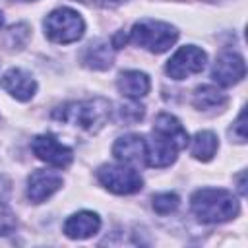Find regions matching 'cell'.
Instances as JSON below:
<instances>
[{"label":"cell","instance_id":"cb8c5ba5","mask_svg":"<svg viewBox=\"0 0 248 248\" xmlns=\"http://www.w3.org/2000/svg\"><path fill=\"white\" fill-rule=\"evenodd\" d=\"M126 41H128V39H126V35L120 31V33H116V35H114V39H112V46H114V48H122V45H124Z\"/></svg>","mask_w":248,"mask_h":248},{"label":"cell","instance_id":"ffe728a7","mask_svg":"<svg viewBox=\"0 0 248 248\" xmlns=\"http://www.w3.org/2000/svg\"><path fill=\"white\" fill-rule=\"evenodd\" d=\"M17 227V219H16V213L0 202V236H6L10 232H14Z\"/></svg>","mask_w":248,"mask_h":248},{"label":"cell","instance_id":"30bf717a","mask_svg":"<svg viewBox=\"0 0 248 248\" xmlns=\"http://www.w3.org/2000/svg\"><path fill=\"white\" fill-rule=\"evenodd\" d=\"M0 87L6 93H10L14 99H17V101H29L35 95V91H37V81L25 70H21V68H10L2 76Z\"/></svg>","mask_w":248,"mask_h":248},{"label":"cell","instance_id":"484cf974","mask_svg":"<svg viewBox=\"0 0 248 248\" xmlns=\"http://www.w3.org/2000/svg\"><path fill=\"white\" fill-rule=\"evenodd\" d=\"M23 2H33V0H23Z\"/></svg>","mask_w":248,"mask_h":248},{"label":"cell","instance_id":"52a82bcc","mask_svg":"<svg viewBox=\"0 0 248 248\" xmlns=\"http://www.w3.org/2000/svg\"><path fill=\"white\" fill-rule=\"evenodd\" d=\"M33 153L37 155V159L45 161L46 165H52L56 169H64L72 163L74 159V151L70 147H66L64 143H60L52 134H41L33 140L31 143Z\"/></svg>","mask_w":248,"mask_h":248},{"label":"cell","instance_id":"9a60e30c","mask_svg":"<svg viewBox=\"0 0 248 248\" xmlns=\"http://www.w3.org/2000/svg\"><path fill=\"white\" fill-rule=\"evenodd\" d=\"M83 64L93 70H107L112 66V48L107 41H95L89 43L81 56Z\"/></svg>","mask_w":248,"mask_h":248},{"label":"cell","instance_id":"d6986e66","mask_svg":"<svg viewBox=\"0 0 248 248\" xmlns=\"http://www.w3.org/2000/svg\"><path fill=\"white\" fill-rule=\"evenodd\" d=\"M27 39H29V25L17 23L8 29V33L4 37V45H6V48H21Z\"/></svg>","mask_w":248,"mask_h":248},{"label":"cell","instance_id":"8992f818","mask_svg":"<svg viewBox=\"0 0 248 248\" xmlns=\"http://www.w3.org/2000/svg\"><path fill=\"white\" fill-rule=\"evenodd\" d=\"M205 62H207V54L200 46L186 45V46H180L169 58V62L165 66V72L172 79H184L188 76L200 74L205 68Z\"/></svg>","mask_w":248,"mask_h":248},{"label":"cell","instance_id":"5b68a950","mask_svg":"<svg viewBox=\"0 0 248 248\" xmlns=\"http://www.w3.org/2000/svg\"><path fill=\"white\" fill-rule=\"evenodd\" d=\"M97 180L112 194L128 196L143 188V178L130 165H103L97 170Z\"/></svg>","mask_w":248,"mask_h":248},{"label":"cell","instance_id":"ac0fdd59","mask_svg":"<svg viewBox=\"0 0 248 248\" xmlns=\"http://www.w3.org/2000/svg\"><path fill=\"white\" fill-rule=\"evenodd\" d=\"M180 203V198L174 192H161L153 196V209L159 215H169L172 213Z\"/></svg>","mask_w":248,"mask_h":248},{"label":"cell","instance_id":"277c9868","mask_svg":"<svg viewBox=\"0 0 248 248\" xmlns=\"http://www.w3.org/2000/svg\"><path fill=\"white\" fill-rule=\"evenodd\" d=\"M45 35L56 45H70L83 37L85 21L72 8H56L45 17Z\"/></svg>","mask_w":248,"mask_h":248},{"label":"cell","instance_id":"603a6c76","mask_svg":"<svg viewBox=\"0 0 248 248\" xmlns=\"http://www.w3.org/2000/svg\"><path fill=\"white\" fill-rule=\"evenodd\" d=\"M8 190H10V180L0 172V200H2V198H6Z\"/></svg>","mask_w":248,"mask_h":248},{"label":"cell","instance_id":"6da1fadb","mask_svg":"<svg viewBox=\"0 0 248 248\" xmlns=\"http://www.w3.org/2000/svg\"><path fill=\"white\" fill-rule=\"evenodd\" d=\"M112 108L110 101L105 97H93L85 101H72L52 110V118L70 126H76L83 132L97 134L110 118Z\"/></svg>","mask_w":248,"mask_h":248},{"label":"cell","instance_id":"8fae6325","mask_svg":"<svg viewBox=\"0 0 248 248\" xmlns=\"http://www.w3.org/2000/svg\"><path fill=\"white\" fill-rule=\"evenodd\" d=\"M112 155L124 165H145V138L140 134H126L112 145Z\"/></svg>","mask_w":248,"mask_h":248},{"label":"cell","instance_id":"7402d4cb","mask_svg":"<svg viewBox=\"0 0 248 248\" xmlns=\"http://www.w3.org/2000/svg\"><path fill=\"white\" fill-rule=\"evenodd\" d=\"M83 4H93V6H103V8H112V6H118L122 4L124 0H79Z\"/></svg>","mask_w":248,"mask_h":248},{"label":"cell","instance_id":"d4e9b609","mask_svg":"<svg viewBox=\"0 0 248 248\" xmlns=\"http://www.w3.org/2000/svg\"><path fill=\"white\" fill-rule=\"evenodd\" d=\"M2 25H4V16H2V12H0V29H2Z\"/></svg>","mask_w":248,"mask_h":248},{"label":"cell","instance_id":"7c38bea8","mask_svg":"<svg viewBox=\"0 0 248 248\" xmlns=\"http://www.w3.org/2000/svg\"><path fill=\"white\" fill-rule=\"evenodd\" d=\"M101 229V219L93 211H78L64 223V234L74 240H85Z\"/></svg>","mask_w":248,"mask_h":248},{"label":"cell","instance_id":"44dd1931","mask_svg":"<svg viewBox=\"0 0 248 248\" xmlns=\"http://www.w3.org/2000/svg\"><path fill=\"white\" fill-rule=\"evenodd\" d=\"M231 136H232L238 143H244V141H246V112H244V110L238 114L236 122L232 124V128H231Z\"/></svg>","mask_w":248,"mask_h":248},{"label":"cell","instance_id":"9c48e42d","mask_svg":"<svg viewBox=\"0 0 248 248\" xmlns=\"http://www.w3.org/2000/svg\"><path fill=\"white\" fill-rule=\"evenodd\" d=\"M60 188H62V176L54 170L39 169L31 172L27 178V198L33 203H43Z\"/></svg>","mask_w":248,"mask_h":248},{"label":"cell","instance_id":"4fadbf2b","mask_svg":"<svg viewBox=\"0 0 248 248\" xmlns=\"http://www.w3.org/2000/svg\"><path fill=\"white\" fill-rule=\"evenodd\" d=\"M116 87L120 91V95L128 97V99H141L149 93L151 89V81L147 78V74L140 72V70H126L118 76L116 79Z\"/></svg>","mask_w":248,"mask_h":248},{"label":"cell","instance_id":"3957f363","mask_svg":"<svg viewBox=\"0 0 248 248\" xmlns=\"http://www.w3.org/2000/svg\"><path fill=\"white\" fill-rule=\"evenodd\" d=\"M130 39L143 46L149 52L161 54L165 50H169L176 39H178V29L170 23L165 21H157V19H140L138 23H134L132 31H130Z\"/></svg>","mask_w":248,"mask_h":248},{"label":"cell","instance_id":"7a4b0ae2","mask_svg":"<svg viewBox=\"0 0 248 248\" xmlns=\"http://www.w3.org/2000/svg\"><path fill=\"white\" fill-rule=\"evenodd\" d=\"M190 207L198 221L215 225L231 221L238 215L240 203L238 200L223 188H200L190 198Z\"/></svg>","mask_w":248,"mask_h":248},{"label":"cell","instance_id":"e0dca14e","mask_svg":"<svg viewBox=\"0 0 248 248\" xmlns=\"http://www.w3.org/2000/svg\"><path fill=\"white\" fill-rule=\"evenodd\" d=\"M192 103L200 110H209V108H223L227 105V95L213 87V85H202L194 91Z\"/></svg>","mask_w":248,"mask_h":248},{"label":"cell","instance_id":"2e32d148","mask_svg":"<svg viewBox=\"0 0 248 248\" xmlns=\"http://www.w3.org/2000/svg\"><path fill=\"white\" fill-rule=\"evenodd\" d=\"M188 143H190V153H192V157L198 159V161H203V163L211 161L213 155H215L217 149H219V140H217V136H215L213 132H209V130L196 132L194 138H192Z\"/></svg>","mask_w":248,"mask_h":248},{"label":"cell","instance_id":"ba28073f","mask_svg":"<svg viewBox=\"0 0 248 248\" xmlns=\"http://www.w3.org/2000/svg\"><path fill=\"white\" fill-rule=\"evenodd\" d=\"M246 74V64L244 58L238 52L232 50H225L217 56V60L213 62L211 68V78L213 81H217L223 87H231L234 83H238Z\"/></svg>","mask_w":248,"mask_h":248},{"label":"cell","instance_id":"5bb4252c","mask_svg":"<svg viewBox=\"0 0 248 248\" xmlns=\"http://www.w3.org/2000/svg\"><path fill=\"white\" fill-rule=\"evenodd\" d=\"M153 130H155V132H161V134H165L167 138H170L172 141H176V145H178L180 149H184V147L188 145V141H190V136H188L186 128L180 124V120H178L176 116H172V114H169V112H161V114L155 118Z\"/></svg>","mask_w":248,"mask_h":248}]
</instances>
